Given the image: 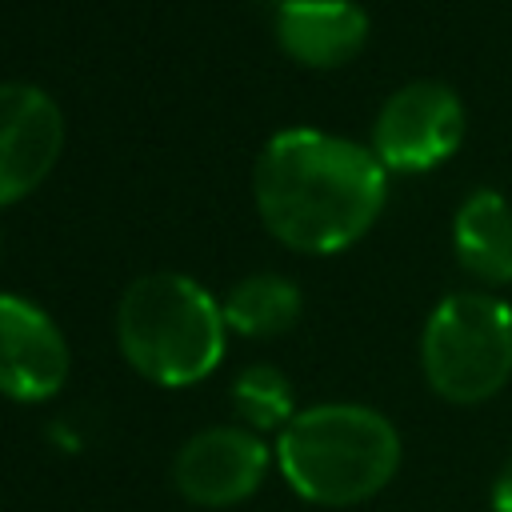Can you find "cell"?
<instances>
[{"instance_id":"obj_1","label":"cell","mask_w":512,"mask_h":512,"mask_svg":"<svg viewBox=\"0 0 512 512\" xmlns=\"http://www.w3.org/2000/svg\"><path fill=\"white\" fill-rule=\"evenodd\" d=\"M256 212L296 252H340L356 244L388 200V168L368 144L320 132H276L252 172Z\"/></svg>"},{"instance_id":"obj_2","label":"cell","mask_w":512,"mask_h":512,"mask_svg":"<svg viewBox=\"0 0 512 512\" xmlns=\"http://www.w3.org/2000/svg\"><path fill=\"white\" fill-rule=\"evenodd\" d=\"M276 464L308 504L348 508L372 500L396 476L400 436L376 408L316 404L280 428Z\"/></svg>"},{"instance_id":"obj_3","label":"cell","mask_w":512,"mask_h":512,"mask_svg":"<svg viewBox=\"0 0 512 512\" xmlns=\"http://www.w3.org/2000/svg\"><path fill=\"white\" fill-rule=\"evenodd\" d=\"M224 328V308L180 272H148L132 280L116 308L124 360L164 388L204 380L224 356Z\"/></svg>"},{"instance_id":"obj_4","label":"cell","mask_w":512,"mask_h":512,"mask_svg":"<svg viewBox=\"0 0 512 512\" xmlns=\"http://www.w3.org/2000/svg\"><path fill=\"white\" fill-rule=\"evenodd\" d=\"M420 368L448 404H484L512 380V308L492 292L444 296L420 332Z\"/></svg>"},{"instance_id":"obj_5","label":"cell","mask_w":512,"mask_h":512,"mask_svg":"<svg viewBox=\"0 0 512 512\" xmlns=\"http://www.w3.org/2000/svg\"><path fill=\"white\" fill-rule=\"evenodd\" d=\"M464 124V104L448 84L412 80L376 112L368 148L388 172H428L460 148Z\"/></svg>"},{"instance_id":"obj_6","label":"cell","mask_w":512,"mask_h":512,"mask_svg":"<svg viewBox=\"0 0 512 512\" xmlns=\"http://www.w3.org/2000/svg\"><path fill=\"white\" fill-rule=\"evenodd\" d=\"M64 116L32 84H0V208L28 196L60 160Z\"/></svg>"},{"instance_id":"obj_7","label":"cell","mask_w":512,"mask_h":512,"mask_svg":"<svg viewBox=\"0 0 512 512\" xmlns=\"http://www.w3.org/2000/svg\"><path fill=\"white\" fill-rule=\"evenodd\" d=\"M268 472V448L248 428H204L172 464V480L184 500L204 508H228L248 500Z\"/></svg>"},{"instance_id":"obj_8","label":"cell","mask_w":512,"mask_h":512,"mask_svg":"<svg viewBox=\"0 0 512 512\" xmlns=\"http://www.w3.org/2000/svg\"><path fill=\"white\" fill-rule=\"evenodd\" d=\"M68 376V344L52 316L24 296L0 292V392L48 400Z\"/></svg>"},{"instance_id":"obj_9","label":"cell","mask_w":512,"mask_h":512,"mask_svg":"<svg viewBox=\"0 0 512 512\" xmlns=\"http://www.w3.org/2000/svg\"><path fill=\"white\" fill-rule=\"evenodd\" d=\"M276 44L304 68H340L368 44V12L356 0H280Z\"/></svg>"},{"instance_id":"obj_10","label":"cell","mask_w":512,"mask_h":512,"mask_svg":"<svg viewBox=\"0 0 512 512\" xmlns=\"http://www.w3.org/2000/svg\"><path fill=\"white\" fill-rule=\"evenodd\" d=\"M456 264L480 284H512V204L496 188H476L452 216Z\"/></svg>"},{"instance_id":"obj_11","label":"cell","mask_w":512,"mask_h":512,"mask_svg":"<svg viewBox=\"0 0 512 512\" xmlns=\"http://www.w3.org/2000/svg\"><path fill=\"white\" fill-rule=\"evenodd\" d=\"M300 320V288L288 276H244L224 300V324L244 336H280Z\"/></svg>"},{"instance_id":"obj_12","label":"cell","mask_w":512,"mask_h":512,"mask_svg":"<svg viewBox=\"0 0 512 512\" xmlns=\"http://www.w3.org/2000/svg\"><path fill=\"white\" fill-rule=\"evenodd\" d=\"M232 404L248 428H284L292 412V384L272 364H252L232 384Z\"/></svg>"},{"instance_id":"obj_13","label":"cell","mask_w":512,"mask_h":512,"mask_svg":"<svg viewBox=\"0 0 512 512\" xmlns=\"http://www.w3.org/2000/svg\"><path fill=\"white\" fill-rule=\"evenodd\" d=\"M492 512H512V456L500 464L492 480Z\"/></svg>"}]
</instances>
